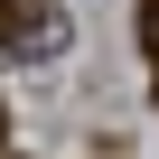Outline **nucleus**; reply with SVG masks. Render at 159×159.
I'll use <instances>...</instances> for the list:
<instances>
[{
	"mask_svg": "<svg viewBox=\"0 0 159 159\" xmlns=\"http://www.w3.org/2000/svg\"><path fill=\"white\" fill-rule=\"evenodd\" d=\"M140 47H150V66H159V0H140Z\"/></svg>",
	"mask_w": 159,
	"mask_h": 159,
	"instance_id": "1",
	"label": "nucleus"
}]
</instances>
